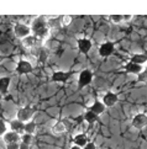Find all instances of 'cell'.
Returning a JSON list of instances; mask_svg holds the SVG:
<instances>
[{
    "label": "cell",
    "instance_id": "14",
    "mask_svg": "<svg viewBox=\"0 0 147 149\" xmlns=\"http://www.w3.org/2000/svg\"><path fill=\"white\" fill-rule=\"evenodd\" d=\"M125 69H126V72L134 73V74H140L141 72L144 70V68L141 67L140 64H135V63H132V62L127 63V64L125 65Z\"/></svg>",
    "mask_w": 147,
    "mask_h": 149
},
{
    "label": "cell",
    "instance_id": "29",
    "mask_svg": "<svg viewBox=\"0 0 147 149\" xmlns=\"http://www.w3.org/2000/svg\"><path fill=\"white\" fill-rule=\"evenodd\" d=\"M20 149H30V146L24 144V143H21V144H20Z\"/></svg>",
    "mask_w": 147,
    "mask_h": 149
},
{
    "label": "cell",
    "instance_id": "4",
    "mask_svg": "<svg viewBox=\"0 0 147 149\" xmlns=\"http://www.w3.org/2000/svg\"><path fill=\"white\" fill-rule=\"evenodd\" d=\"M93 80V73L90 70H83L80 74H79V78H78V85H79V88H84L87 86L88 84H90Z\"/></svg>",
    "mask_w": 147,
    "mask_h": 149
},
{
    "label": "cell",
    "instance_id": "28",
    "mask_svg": "<svg viewBox=\"0 0 147 149\" xmlns=\"http://www.w3.org/2000/svg\"><path fill=\"white\" fill-rule=\"evenodd\" d=\"M6 149H20V144H19V143H14V144H8Z\"/></svg>",
    "mask_w": 147,
    "mask_h": 149
},
{
    "label": "cell",
    "instance_id": "26",
    "mask_svg": "<svg viewBox=\"0 0 147 149\" xmlns=\"http://www.w3.org/2000/svg\"><path fill=\"white\" fill-rule=\"evenodd\" d=\"M71 22H72V16H68V15L62 16V25L63 26H68Z\"/></svg>",
    "mask_w": 147,
    "mask_h": 149
},
{
    "label": "cell",
    "instance_id": "15",
    "mask_svg": "<svg viewBox=\"0 0 147 149\" xmlns=\"http://www.w3.org/2000/svg\"><path fill=\"white\" fill-rule=\"evenodd\" d=\"M68 78H69V73L66 72H55L53 75H52V80L53 81H67Z\"/></svg>",
    "mask_w": 147,
    "mask_h": 149
},
{
    "label": "cell",
    "instance_id": "2",
    "mask_svg": "<svg viewBox=\"0 0 147 149\" xmlns=\"http://www.w3.org/2000/svg\"><path fill=\"white\" fill-rule=\"evenodd\" d=\"M35 113V110L32 106H25V107L20 109L16 113V118L21 122H24V123H27V122L31 121L32 118V116Z\"/></svg>",
    "mask_w": 147,
    "mask_h": 149
},
{
    "label": "cell",
    "instance_id": "6",
    "mask_svg": "<svg viewBox=\"0 0 147 149\" xmlns=\"http://www.w3.org/2000/svg\"><path fill=\"white\" fill-rule=\"evenodd\" d=\"M22 45L26 47V48H40L41 46V40H38L36 36L34 35H30L29 37H26V38L22 40Z\"/></svg>",
    "mask_w": 147,
    "mask_h": 149
},
{
    "label": "cell",
    "instance_id": "22",
    "mask_svg": "<svg viewBox=\"0 0 147 149\" xmlns=\"http://www.w3.org/2000/svg\"><path fill=\"white\" fill-rule=\"evenodd\" d=\"M84 118H85L88 123H94V122L98 120V115L92 112V111H88V112H85V115H84Z\"/></svg>",
    "mask_w": 147,
    "mask_h": 149
},
{
    "label": "cell",
    "instance_id": "23",
    "mask_svg": "<svg viewBox=\"0 0 147 149\" xmlns=\"http://www.w3.org/2000/svg\"><path fill=\"white\" fill-rule=\"evenodd\" d=\"M32 139H34L32 134H29V133H24V134L21 136V143H24V144L30 146L31 143H32Z\"/></svg>",
    "mask_w": 147,
    "mask_h": 149
},
{
    "label": "cell",
    "instance_id": "5",
    "mask_svg": "<svg viewBox=\"0 0 147 149\" xmlns=\"http://www.w3.org/2000/svg\"><path fill=\"white\" fill-rule=\"evenodd\" d=\"M3 141H4L5 144H14V143L21 142V136L19 134L18 132L8 131V132L3 136Z\"/></svg>",
    "mask_w": 147,
    "mask_h": 149
},
{
    "label": "cell",
    "instance_id": "13",
    "mask_svg": "<svg viewBox=\"0 0 147 149\" xmlns=\"http://www.w3.org/2000/svg\"><path fill=\"white\" fill-rule=\"evenodd\" d=\"M10 83H11V79L9 77H3L0 78V94H6L9 86H10Z\"/></svg>",
    "mask_w": 147,
    "mask_h": 149
},
{
    "label": "cell",
    "instance_id": "1",
    "mask_svg": "<svg viewBox=\"0 0 147 149\" xmlns=\"http://www.w3.org/2000/svg\"><path fill=\"white\" fill-rule=\"evenodd\" d=\"M30 27H31V31H32V35L36 36L41 41L50 36V27L47 25V19L45 16L36 17L32 21Z\"/></svg>",
    "mask_w": 147,
    "mask_h": 149
},
{
    "label": "cell",
    "instance_id": "20",
    "mask_svg": "<svg viewBox=\"0 0 147 149\" xmlns=\"http://www.w3.org/2000/svg\"><path fill=\"white\" fill-rule=\"evenodd\" d=\"M24 132L34 136V133L36 132V123H35V122H32V121H30V122H27V123H25Z\"/></svg>",
    "mask_w": 147,
    "mask_h": 149
},
{
    "label": "cell",
    "instance_id": "7",
    "mask_svg": "<svg viewBox=\"0 0 147 149\" xmlns=\"http://www.w3.org/2000/svg\"><path fill=\"white\" fill-rule=\"evenodd\" d=\"M132 126L136 130H142L147 126V115L145 113H137L132 118Z\"/></svg>",
    "mask_w": 147,
    "mask_h": 149
},
{
    "label": "cell",
    "instance_id": "30",
    "mask_svg": "<svg viewBox=\"0 0 147 149\" xmlns=\"http://www.w3.org/2000/svg\"><path fill=\"white\" fill-rule=\"evenodd\" d=\"M131 19H132V15H125L124 16V21H130Z\"/></svg>",
    "mask_w": 147,
    "mask_h": 149
},
{
    "label": "cell",
    "instance_id": "32",
    "mask_svg": "<svg viewBox=\"0 0 147 149\" xmlns=\"http://www.w3.org/2000/svg\"><path fill=\"white\" fill-rule=\"evenodd\" d=\"M1 61H3V57H1V56H0V62H1Z\"/></svg>",
    "mask_w": 147,
    "mask_h": 149
},
{
    "label": "cell",
    "instance_id": "31",
    "mask_svg": "<svg viewBox=\"0 0 147 149\" xmlns=\"http://www.w3.org/2000/svg\"><path fill=\"white\" fill-rule=\"evenodd\" d=\"M71 149H82V148H80V147H78V146H76V144H74V146H72V147H71Z\"/></svg>",
    "mask_w": 147,
    "mask_h": 149
},
{
    "label": "cell",
    "instance_id": "25",
    "mask_svg": "<svg viewBox=\"0 0 147 149\" xmlns=\"http://www.w3.org/2000/svg\"><path fill=\"white\" fill-rule=\"evenodd\" d=\"M6 132H8V126H6V123H5L1 118H0V136L3 137Z\"/></svg>",
    "mask_w": 147,
    "mask_h": 149
},
{
    "label": "cell",
    "instance_id": "11",
    "mask_svg": "<svg viewBox=\"0 0 147 149\" xmlns=\"http://www.w3.org/2000/svg\"><path fill=\"white\" fill-rule=\"evenodd\" d=\"M16 72L19 74H29L32 72V65H31V63L27 61H20L18 63Z\"/></svg>",
    "mask_w": 147,
    "mask_h": 149
},
{
    "label": "cell",
    "instance_id": "34",
    "mask_svg": "<svg viewBox=\"0 0 147 149\" xmlns=\"http://www.w3.org/2000/svg\"><path fill=\"white\" fill-rule=\"evenodd\" d=\"M0 99H1V94H0Z\"/></svg>",
    "mask_w": 147,
    "mask_h": 149
},
{
    "label": "cell",
    "instance_id": "8",
    "mask_svg": "<svg viewBox=\"0 0 147 149\" xmlns=\"http://www.w3.org/2000/svg\"><path fill=\"white\" fill-rule=\"evenodd\" d=\"M118 95L114 94L113 91H108L106 94L103 96V101L102 102L105 105V107H113L115 106V104L118 102Z\"/></svg>",
    "mask_w": 147,
    "mask_h": 149
},
{
    "label": "cell",
    "instance_id": "27",
    "mask_svg": "<svg viewBox=\"0 0 147 149\" xmlns=\"http://www.w3.org/2000/svg\"><path fill=\"white\" fill-rule=\"evenodd\" d=\"M83 149H97V146L93 142H88L85 147H83Z\"/></svg>",
    "mask_w": 147,
    "mask_h": 149
},
{
    "label": "cell",
    "instance_id": "17",
    "mask_svg": "<svg viewBox=\"0 0 147 149\" xmlns=\"http://www.w3.org/2000/svg\"><path fill=\"white\" fill-rule=\"evenodd\" d=\"M88 143V137L85 134H83V133H79V134H77L74 137V144L78 146V147H85Z\"/></svg>",
    "mask_w": 147,
    "mask_h": 149
},
{
    "label": "cell",
    "instance_id": "33",
    "mask_svg": "<svg viewBox=\"0 0 147 149\" xmlns=\"http://www.w3.org/2000/svg\"><path fill=\"white\" fill-rule=\"evenodd\" d=\"M144 70H145V72H147V67H146V68H145V69H144Z\"/></svg>",
    "mask_w": 147,
    "mask_h": 149
},
{
    "label": "cell",
    "instance_id": "24",
    "mask_svg": "<svg viewBox=\"0 0 147 149\" xmlns=\"http://www.w3.org/2000/svg\"><path fill=\"white\" fill-rule=\"evenodd\" d=\"M110 20L113 21L114 24H120L121 21H124V16L123 15H110Z\"/></svg>",
    "mask_w": 147,
    "mask_h": 149
},
{
    "label": "cell",
    "instance_id": "10",
    "mask_svg": "<svg viewBox=\"0 0 147 149\" xmlns=\"http://www.w3.org/2000/svg\"><path fill=\"white\" fill-rule=\"evenodd\" d=\"M114 52V43L113 42H105L99 47V54L102 57H109Z\"/></svg>",
    "mask_w": 147,
    "mask_h": 149
},
{
    "label": "cell",
    "instance_id": "21",
    "mask_svg": "<svg viewBox=\"0 0 147 149\" xmlns=\"http://www.w3.org/2000/svg\"><path fill=\"white\" fill-rule=\"evenodd\" d=\"M37 51H38V53H37L38 61L45 62L47 59V57H48V51H47L46 48H43V47H40V48H37Z\"/></svg>",
    "mask_w": 147,
    "mask_h": 149
},
{
    "label": "cell",
    "instance_id": "19",
    "mask_svg": "<svg viewBox=\"0 0 147 149\" xmlns=\"http://www.w3.org/2000/svg\"><path fill=\"white\" fill-rule=\"evenodd\" d=\"M131 62L135 63V64H144V63L147 62V56L146 54H135L132 56V58H131Z\"/></svg>",
    "mask_w": 147,
    "mask_h": 149
},
{
    "label": "cell",
    "instance_id": "16",
    "mask_svg": "<svg viewBox=\"0 0 147 149\" xmlns=\"http://www.w3.org/2000/svg\"><path fill=\"white\" fill-rule=\"evenodd\" d=\"M10 128H11V131H14V132L20 133L21 131H24L25 123H24V122H21V121H19V120L16 118V120H14V121L10 122Z\"/></svg>",
    "mask_w": 147,
    "mask_h": 149
},
{
    "label": "cell",
    "instance_id": "3",
    "mask_svg": "<svg viewBox=\"0 0 147 149\" xmlns=\"http://www.w3.org/2000/svg\"><path fill=\"white\" fill-rule=\"evenodd\" d=\"M14 33L19 38L24 40L26 37H29L30 35H32V31H31V27L25 24H16L14 27Z\"/></svg>",
    "mask_w": 147,
    "mask_h": 149
},
{
    "label": "cell",
    "instance_id": "18",
    "mask_svg": "<svg viewBox=\"0 0 147 149\" xmlns=\"http://www.w3.org/2000/svg\"><path fill=\"white\" fill-rule=\"evenodd\" d=\"M90 111L99 116V115H102L104 111H105V105H104L103 102H100V101H95V102L93 104Z\"/></svg>",
    "mask_w": 147,
    "mask_h": 149
},
{
    "label": "cell",
    "instance_id": "12",
    "mask_svg": "<svg viewBox=\"0 0 147 149\" xmlns=\"http://www.w3.org/2000/svg\"><path fill=\"white\" fill-rule=\"evenodd\" d=\"M66 131H67V127L62 121L56 122V123L52 126V133L56 134V136H60V134H62V133H64Z\"/></svg>",
    "mask_w": 147,
    "mask_h": 149
},
{
    "label": "cell",
    "instance_id": "9",
    "mask_svg": "<svg viewBox=\"0 0 147 149\" xmlns=\"http://www.w3.org/2000/svg\"><path fill=\"white\" fill-rule=\"evenodd\" d=\"M77 45H78V49L83 54H88L89 51L92 49V41L88 38H79L77 41Z\"/></svg>",
    "mask_w": 147,
    "mask_h": 149
}]
</instances>
